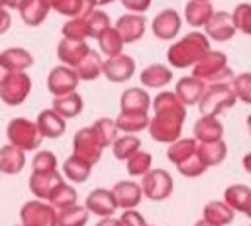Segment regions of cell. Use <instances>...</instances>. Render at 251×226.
<instances>
[{
	"mask_svg": "<svg viewBox=\"0 0 251 226\" xmlns=\"http://www.w3.org/2000/svg\"><path fill=\"white\" fill-rule=\"evenodd\" d=\"M155 118L149 120V134L159 143H173L180 140L182 124L186 118V106L175 92H161L153 100Z\"/></svg>",
	"mask_w": 251,
	"mask_h": 226,
	"instance_id": "1",
	"label": "cell"
},
{
	"mask_svg": "<svg viewBox=\"0 0 251 226\" xmlns=\"http://www.w3.org/2000/svg\"><path fill=\"white\" fill-rule=\"evenodd\" d=\"M208 51H210L208 37L204 33L192 31V33H188L186 37H182L180 41H176L169 47L167 59L173 67L184 69L188 65H196Z\"/></svg>",
	"mask_w": 251,
	"mask_h": 226,
	"instance_id": "2",
	"label": "cell"
},
{
	"mask_svg": "<svg viewBox=\"0 0 251 226\" xmlns=\"http://www.w3.org/2000/svg\"><path fill=\"white\" fill-rule=\"evenodd\" d=\"M237 96L233 86L224 85V83H214L210 86H206L200 102H198V110L202 116H216L222 114L224 110L231 108L235 104Z\"/></svg>",
	"mask_w": 251,
	"mask_h": 226,
	"instance_id": "3",
	"label": "cell"
},
{
	"mask_svg": "<svg viewBox=\"0 0 251 226\" xmlns=\"http://www.w3.org/2000/svg\"><path fill=\"white\" fill-rule=\"evenodd\" d=\"M6 136L10 145L22 149V151H35L41 145L43 136L37 130V124L27 118H14L6 126Z\"/></svg>",
	"mask_w": 251,
	"mask_h": 226,
	"instance_id": "4",
	"label": "cell"
},
{
	"mask_svg": "<svg viewBox=\"0 0 251 226\" xmlns=\"http://www.w3.org/2000/svg\"><path fill=\"white\" fill-rule=\"evenodd\" d=\"M192 77L200 79L202 83H204V81H208V83H218V81H222V79H229V77H231V71H229V67H227L226 53H222V51H208V53L194 65Z\"/></svg>",
	"mask_w": 251,
	"mask_h": 226,
	"instance_id": "5",
	"label": "cell"
},
{
	"mask_svg": "<svg viewBox=\"0 0 251 226\" xmlns=\"http://www.w3.org/2000/svg\"><path fill=\"white\" fill-rule=\"evenodd\" d=\"M57 214L49 202L33 198L20 208V226H57Z\"/></svg>",
	"mask_w": 251,
	"mask_h": 226,
	"instance_id": "6",
	"label": "cell"
},
{
	"mask_svg": "<svg viewBox=\"0 0 251 226\" xmlns=\"http://www.w3.org/2000/svg\"><path fill=\"white\" fill-rule=\"evenodd\" d=\"M31 92V79L25 71L20 73H10L6 81L0 85V98L8 106H18L22 104Z\"/></svg>",
	"mask_w": 251,
	"mask_h": 226,
	"instance_id": "7",
	"label": "cell"
},
{
	"mask_svg": "<svg viewBox=\"0 0 251 226\" xmlns=\"http://www.w3.org/2000/svg\"><path fill=\"white\" fill-rule=\"evenodd\" d=\"M102 151H104V145L100 143V140L94 134L92 126L80 128L75 134V138H73V155H76V157L84 159L86 163L94 165V163L100 161Z\"/></svg>",
	"mask_w": 251,
	"mask_h": 226,
	"instance_id": "8",
	"label": "cell"
},
{
	"mask_svg": "<svg viewBox=\"0 0 251 226\" xmlns=\"http://www.w3.org/2000/svg\"><path fill=\"white\" fill-rule=\"evenodd\" d=\"M173 179L171 175L165 171V169H151L147 175L141 177V191H143V197H147L149 200H155V202H161L165 198L171 197L173 193Z\"/></svg>",
	"mask_w": 251,
	"mask_h": 226,
	"instance_id": "9",
	"label": "cell"
},
{
	"mask_svg": "<svg viewBox=\"0 0 251 226\" xmlns=\"http://www.w3.org/2000/svg\"><path fill=\"white\" fill-rule=\"evenodd\" d=\"M78 75L75 69L67 67V65H59L55 69H51V73L47 75V90L53 96H65L76 90L78 86Z\"/></svg>",
	"mask_w": 251,
	"mask_h": 226,
	"instance_id": "10",
	"label": "cell"
},
{
	"mask_svg": "<svg viewBox=\"0 0 251 226\" xmlns=\"http://www.w3.org/2000/svg\"><path fill=\"white\" fill-rule=\"evenodd\" d=\"M84 208L90 212V214H96L100 218H110L114 216V212L118 210V204H116V198H114V193L112 189H92L88 195H86V200H84Z\"/></svg>",
	"mask_w": 251,
	"mask_h": 226,
	"instance_id": "11",
	"label": "cell"
},
{
	"mask_svg": "<svg viewBox=\"0 0 251 226\" xmlns=\"http://www.w3.org/2000/svg\"><path fill=\"white\" fill-rule=\"evenodd\" d=\"M63 175L55 169V171H31L29 175V191L33 197H37L39 200H49L51 193L61 185Z\"/></svg>",
	"mask_w": 251,
	"mask_h": 226,
	"instance_id": "12",
	"label": "cell"
},
{
	"mask_svg": "<svg viewBox=\"0 0 251 226\" xmlns=\"http://www.w3.org/2000/svg\"><path fill=\"white\" fill-rule=\"evenodd\" d=\"M133 71H135V61L129 55H124V53L106 59L104 67H102V75H106V79L112 81V83L129 81L133 77Z\"/></svg>",
	"mask_w": 251,
	"mask_h": 226,
	"instance_id": "13",
	"label": "cell"
},
{
	"mask_svg": "<svg viewBox=\"0 0 251 226\" xmlns=\"http://www.w3.org/2000/svg\"><path fill=\"white\" fill-rule=\"evenodd\" d=\"M112 193H114L118 208H122V210L137 208V204L141 202V197H143L141 185L135 183V181H118L112 187Z\"/></svg>",
	"mask_w": 251,
	"mask_h": 226,
	"instance_id": "14",
	"label": "cell"
},
{
	"mask_svg": "<svg viewBox=\"0 0 251 226\" xmlns=\"http://www.w3.org/2000/svg\"><path fill=\"white\" fill-rule=\"evenodd\" d=\"M114 29L118 31V35L122 37L124 43H133V41L141 39L145 33V18L139 14H126L122 18H118Z\"/></svg>",
	"mask_w": 251,
	"mask_h": 226,
	"instance_id": "15",
	"label": "cell"
},
{
	"mask_svg": "<svg viewBox=\"0 0 251 226\" xmlns=\"http://www.w3.org/2000/svg\"><path fill=\"white\" fill-rule=\"evenodd\" d=\"M206 35L216 39V41H227L233 37L235 33V24H233V16L227 12H214V16L210 18V22L204 26Z\"/></svg>",
	"mask_w": 251,
	"mask_h": 226,
	"instance_id": "16",
	"label": "cell"
},
{
	"mask_svg": "<svg viewBox=\"0 0 251 226\" xmlns=\"http://www.w3.org/2000/svg\"><path fill=\"white\" fill-rule=\"evenodd\" d=\"M90 53V47L86 41H75V39H61L57 45V57L63 65L75 69L86 55Z\"/></svg>",
	"mask_w": 251,
	"mask_h": 226,
	"instance_id": "17",
	"label": "cell"
},
{
	"mask_svg": "<svg viewBox=\"0 0 251 226\" xmlns=\"http://www.w3.org/2000/svg\"><path fill=\"white\" fill-rule=\"evenodd\" d=\"M35 124H37L39 134H41L43 138H51V140L61 138V136L65 134V130H67V120L61 118L53 108L41 110V112L37 114Z\"/></svg>",
	"mask_w": 251,
	"mask_h": 226,
	"instance_id": "18",
	"label": "cell"
},
{
	"mask_svg": "<svg viewBox=\"0 0 251 226\" xmlns=\"http://www.w3.org/2000/svg\"><path fill=\"white\" fill-rule=\"evenodd\" d=\"M49 8L69 18H88L96 10L94 0H45Z\"/></svg>",
	"mask_w": 251,
	"mask_h": 226,
	"instance_id": "19",
	"label": "cell"
},
{
	"mask_svg": "<svg viewBox=\"0 0 251 226\" xmlns=\"http://www.w3.org/2000/svg\"><path fill=\"white\" fill-rule=\"evenodd\" d=\"M151 29L159 39H175L180 31V16L175 10H163L155 16Z\"/></svg>",
	"mask_w": 251,
	"mask_h": 226,
	"instance_id": "20",
	"label": "cell"
},
{
	"mask_svg": "<svg viewBox=\"0 0 251 226\" xmlns=\"http://www.w3.org/2000/svg\"><path fill=\"white\" fill-rule=\"evenodd\" d=\"M192 134H194V140L198 143H212V141L222 140L224 126L216 116H202L196 120Z\"/></svg>",
	"mask_w": 251,
	"mask_h": 226,
	"instance_id": "21",
	"label": "cell"
},
{
	"mask_svg": "<svg viewBox=\"0 0 251 226\" xmlns=\"http://www.w3.org/2000/svg\"><path fill=\"white\" fill-rule=\"evenodd\" d=\"M206 90V85L196 79V77H184L176 83V88H175V94L178 96V100L184 104V106H190V104H198L202 94Z\"/></svg>",
	"mask_w": 251,
	"mask_h": 226,
	"instance_id": "22",
	"label": "cell"
},
{
	"mask_svg": "<svg viewBox=\"0 0 251 226\" xmlns=\"http://www.w3.org/2000/svg\"><path fill=\"white\" fill-rule=\"evenodd\" d=\"M0 61L10 73H20L33 65V55L24 47H8L0 53Z\"/></svg>",
	"mask_w": 251,
	"mask_h": 226,
	"instance_id": "23",
	"label": "cell"
},
{
	"mask_svg": "<svg viewBox=\"0 0 251 226\" xmlns=\"http://www.w3.org/2000/svg\"><path fill=\"white\" fill-rule=\"evenodd\" d=\"M149 94L141 88H127L120 98V112L129 114H147L149 110Z\"/></svg>",
	"mask_w": 251,
	"mask_h": 226,
	"instance_id": "24",
	"label": "cell"
},
{
	"mask_svg": "<svg viewBox=\"0 0 251 226\" xmlns=\"http://www.w3.org/2000/svg\"><path fill=\"white\" fill-rule=\"evenodd\" d=\"M25 165V151L14 147V145H4L0 147V173L4 175H18Z\"/></svg>",
	"mask_w": 251,
	"mask_h": 226,
	"instance_id": "25",
	"label": "cell"
},
{
	"mask_svg": "<svg viewBox=\"0 0 251 226\" xmlns=\"http://www.w3.org/2000/svg\"><path fill=\"white\" fill-rule=\"evenodd\" d=\"M49 6L45 0H24L20 6H18V12H20V18L24 20V24L27 26H39L47 14H49Z\"/></svg>",
	"mask_w": 251,
	"mask_h": 226,
	"instance_id": "26",
	"label": "cell"
},
{
	"mask_svg": "<svg viewBox=\"0 0 251 226\" xmlns=\"http://www.w3.org/2000/svg\"><path fill=\"white\" fill-rule=\"evenodd\" d=\"M198 149V141L194 138H180L176 141H173L167 149V159L173 163V165H180L184 163L186 159H190Z\"/></svg>",
	"mask_w": 251,
	"mask_h": 226,
	"instance_id": "27",
	"label": "cell"
},
{
	"mask_svg": "<svg viewBox=\"0 0 251 226\" xmlns=\"http://www.w3.org/2000/svg\"><path fill=\"white\" fill-rule=\"evenodd\" d=\"M82 96L78 92H71L65 96H55L53 98V110L61 116V118H76L82 112Z\"/></svg>",
	"mask_w": 251,
	"mask_h": 226,
	"instance_id": "28",
	"label": "cell"
},
{
	"mask_svg": "<svg viewBox=\"0 0 251 226\" xmlns=\"http://www.w3.org/2000/svg\"><path fill=\"white\" fill-rule=\"evenodd\" d=\"M233 216L235 212L224 202V200H210L206 206H204V214L202 218L216 224V226H227L233 222Z\"/></svg>",
	"mask_w": 251,
	"mask_h": 226,
	"instance_id": "29",
	"label": "cell"
},
{
	"mask_svg": "<svg viewBox=\"0 0 251 226\" xmlns=\"http://www.w3.org/2000/svg\"><path fill=\"white\" fill-rule=\"evenodd\" d=\"M90 171H92V165L76 155H69L63 163V175L73 183H84L90 177Z\"/></svg>",
	"mask_w": 251,
	"mask_h": 226,
	"instance_id": "30",
	"label": "cell"
},
{
	"mask_svg": "<svg viewBox=\"0 0 251 226\" xmlns=\"http://www.w3.org/2000/svg\"><path fill=\"white\" fill-rule=\"evenodd\" d=\"M184 16L188 20L190 26L194 28H200V26H206L210 22V18L214 16V10L210 6V2H202V0H192L186 4L184 8Z\"/></svg>",
	"mask_w": 251,
	"mask_h": 226,
	"instance_id": "31",
	"label": "cell"
},
{
	"mask_svg": "<svg viewBox=\"0 0 251 226\" xmlns=\"http://www.w3.org/2000/svg\"><path fill=\"white\" fill-rule=\"evenodd\" d=\"M173 73L165 65H149L145 71H141V85L149 88H163L171 83Z\"/></svg>",
	"mask_w": 251,
	"mask_h": 226,
	"instance_id": "32",
	"label": "cell"
},
{
	"mask_svg": "<svg viewBox=\"0 0 251 226\" xmlns=\"http://www.w3.org/2000/svg\"><path fill=\"white\" fill-rule=\"evenodd\" d=\"M198 155L206 167L220 165L227 157V145L224 143V140H218L212 143H198Z\"/></svg>",
	"mask_w": 251,
	"mask_h": 226,
	"instance_id": "33",
	"label": "cell"
},
{
	"mask_svg": "<svg viewBox=\"0 0 251 226\" xmlns=\"http://www.w3.org/2000/svg\"><path fill=\"white\" fill-rule=\"evenodd\" d=\"M141 149V141L135 134H124V136H118L116 141L112 143V153L116 159L120 161H127L135 151Z\"/></svg>",
	"mask_w": 251,
	"mask_h": 226,
	"instance_id": "34",
	"label": "cell"
},
{
	"mask_svg": "<svg viewBox=\"0 0 251 226\" xmlns=\"http://www.w3.org/2000/svg\"><path fill=\"white\" fill-rule=\"evenodd\" d=\"M76 200H78V195H76V189L75 187H71L69 183H61L53 193H51V197H49V204L59 212V210H65V208H71V206H75L76 204Z\"/></svg>",
	"mask_w": 251,
	"mask_h": 226,
	"instance_id": "35",
	"label": "cell"
},
{
	"mask_svg": "<svg viewBox=\"0 0 251 226\" xmlns=\"http://www.w3.org/2000/svg\"><path fill=\"white\" fill-rule=\"evenodd\" d=\"M249 198H251V189L245 187V185H229L224 191V202L233 212H243Z\"/></svg>",
	"mask_w": 251,
	"mask_h": 226,
	"instance_id": "36",
	"label": "cell"
},
{
	"mask_svg": "<svg viewBox=\"0 0 251 226\" xmlns=\"http://www.w3.org/2000/svg\"><path fill=\"white\" fill-rule=\"evenodd\" d=\"M102 67H104L102 57H100L94 49H90V53L75 67V71H76L78 79H82V81H92V79H96V77L102 75Z\"/></svg>",
	"mask_w": 251,
	"mask_h": 226,
	"instance_id": "37",
	"label": "cell"
},
{
	"mask_svg": "<svg viewBox=\"0 0 251 226\" xmlns=\"http://www.w3.org/2000/svg\"><path fill=\"white\" fill-rule=\"evenodd\" d=\"M116 128H118V132H124V134H137L143 128H149V116L120 112V116L116 118Z\"/></svg>",
	"mask_w": 251,
	"mask_h": 226,
	"instance_id": "38",
	"label": "cell"
},
{
	"mask_svg": "<svg viewBox=\"0 0 251 226\" xmlns=\"http://www.w3.org/2000/svg\"><path fill=\"white\" fill-rule=\"evenodd\" d=\"M88 216H90V212L84 206L75 204L71 208L59 210V214H57V226H86Z\"/></svg>",
	"mask_w": 251,
	"mask_h": 226,
	"instance_id": "39",
	"label": "cell"
},
{
	"mask_svg": "<svg viewBox=\"0 0 251 226\" xmlns=\"http://www.w3.org/2000/svg\"><path fill=\"white\" fill-rule=\"evenodd\" d=\"M153 157H151V153H147V151H143V149H139V151H135L127 161H126V167H127V173L131 175V177H143V175H147L153 167Z\"/></svg>",
	"mask_w": 251,
	"mask_h": 226,
	"instance_id": "40",
	"label": "cell"
},
{
	"mask_svg": "<svg viewBox=\"0 0 251 226\" xmlns=\"http://www.w3.org/2000/svg\"><path fill=\"white\" fill-rule=\"evenodd\" d=\"M92 130H94V134L98 136V140H100V143L104 145V149H106L108 145H112V143L116 141V138H118L116 120H110V118H100V120H96V122L92 124Z\"/></svg>",
	"mask_w": 251,
	"mask_h": 226,
	"instance_id": "41",
	"label": "cell"
},
{
	"mask_svg": "<svg viewBox=\"0 0 251 226\" xmlns=\"http://www.w3.org/2000/svg\"><path fill=\"white\" fill-rule=\"evenodd\" d=\"M61 31H63V37H65V39L84 41L86 37H90L86 18H71V20L63 26V29H61Z\"/></svg>",
	"mask_w": 251,
	"mask_h": 226,
	"instance_id": "42",
	"label": "cell"
},
{
	"mask_svg": "<svg viewBox=\"0 0 251 226\" xmlns=\"http://www.w3.org/2000/svg\"><path fill=\"white\" fill-rule=\"evenodd\" d=\"M98 45L102 49V53L110 57H116V55H122V47H124V41L122 37L118 35V31L114 28H110L108 31H104L100 37H98Z\"/></svg>",
	"mask_w": 251,
	"mask_h": 226,
	"instance_id": "43",
	"label": "cell"
},
{
	"mask_svg": "<svg viewBox=\"0 0 251 226\" xmlns=\"http://www.w3.org/2000/svg\"><path fill=\"white\" fill-rule=\"evenodd\" d=\"M86 22H88L90 37H96V39H98L104 31L110 29V18H108L106 12H102V10H94V12L86 18Z\"/></svg>",
	"mask_w": 251,
	"mask_h": 226,
	"instance_id": "44",
	"label": "cell"
},
{
	"mask_svg": "<svg viewBox=\"0 0 251 226\" xmlns=\"http://www.w3.org/2000/svg\"><path fill=\"white\" fill-rule=\"evenodd\" d=\"M57 155L49 149H39L31 159V171H55Z\"/></svg>",
	"mask_w": 251,
	"mask_h": 226,
	"instance_id": "45",
	"label": "cell"
},
{
	"mask_svg": "<svg viewBox=\"0 0 251 226\" xmlns=\"http://www.w3.org/2000/svg\"><path fill=\"white\" fill-rule=\"evenodd\" d=\"M178 173L180 175H184V177H200V175H204L206 173V165H204V161L200 159V155H198V149H196V153L190 157V159H186L184 163H180L178 167Z\"/></svg>",
	"mask_w": 251,
	"mask_h": 226,
	"instance_id": "46",
	"label": "cell"
},
{
	"mask_svg": "<svg viewBox=\"0 0 251 226\" xmlns=\"http://www.w3.org/2000/svg\"><path fill=\"white\" fill-rule=\"evenodd\" d=\"M233 90H235V96L237 100L245 102V104H251V73H241L233 79Z\"/></svg>",
	"mask_w": 251,
	"mask_h": 226,
	"instance_id": "47",
	"label": "cell"
},
{
	"mask_svg": "<svg viewBox=\"0 0 251 226\" xmlns=\"http://www.w3.org/2000/svg\"><path fill=\"white\" fill-rule=\"evenodd\" d=\"M231 16H233L235 29L251 35V4H239Z\"/></svg>",
	"mask_w": 251,
	"mask_h": 226,
	"instance_id": "48",
	"label": "cell"
},
{
	"mask_svg": "<svg viewBox=\"0 0 251 226\" xmlns=\"http://www.w3.org/2000/svg\"><path fill=\"white\" fill-rule=\"evenodd\" d=\"M118 220H120V226H147L145 224V218L135 208L133 210H124Z\"/></svg>",
	"mask_w": 251,
	"mask_h": 226,
	"instance_id": "49",
	"label": "cell"
},
{
	"mask_svg": "<svg viewBox=\"0 0 251 226\" xmlns=\"http://www.w3.org/2000/svg\"><path fill=\"white\" fill-rule=\"evenodd\" d=\"M122 4H124L127 10H131L133 14H141V12H145V10L149 8L151 0H122Z\"/></svg>",
	"mask_w": 251,
	"mask_h": 226,
	"instance_id": "50",
	"label": "cell"
},
{
	"mask_svg": "<svg viewBox=\"0 0 251 226\" xmlns=\"http://www.w3.org/2000/svg\"><path fill=\"white\" fill-rule=\"evenodd\" d=\"M10 28H12V16H10V10L0 8V35L6 33Z\"/></svg>",
	"mask_w": 251,
	"mask_h": 226,
	"instance_id": "51",
	"label": "cell"
},
{
	"mask_svg": "<svg viewBox=\"0 0 251 226\" xmlns=\"http://www.w3.org/2000/svg\"><path fill=\"white\" fill-rule=\"evenodd\" d=\"M94 226H120V220L114 218V216H110V218H100Z\"/></svg>",
	"mask_w": 251,
	"mask_h": 226,
	"instance_id": "52",
	"label": "cell"
},
{
	"mask_svg": "<svg viewBox=\"0 0 251 226\" xmlns=\"http://www.w3.org/2000/svg\"><path fill=\"white\" fill-rule=\"evenodd\" d=\"M243 169H245V173L251 175V151L243 155Z\"/></svg>",
	"mask_w": 251,
	"mask_h": 226,
	"instance_id": "53",
	"label": "cell"
},
{
	"mask_svg": "<svg viewBox=\"0 0 251 226\" xmlns=\"http://www.w3.org/2000/svg\"><path fill=\"white\" fill-rule=\"evenodd\" d=\"M22 2H24V0H4V8H6V10H10V8H16V10H18V6H20Z\"/></svg>",
	"mask_w": 251,
	"mask_h": 226,
	"instance_id": "54",
	"label": "cell"
},
{
	"mask_svg": "<svg viewBox=\"0 0 251 226\" xmlns=\"http://www.w3.org/2000/svg\"><path fill=\"white\" fill-rule=\"evenodd\" d=\"M8 75H10V71H8V69L2 65V61H0V85L6 81V77H8Z\"/></svg>",
	"mask_w": 251,
	"mask_h": 226,
	"instance_id": "55",
	"label": "cell"
},
{
	"mask_svg": "<svg viewBox=\"0 0 251 226\" xmlns=\"http://www.w3.org/2000/svg\"><path fill=\"white\" fill-rule=\"evenodd\" d=\"M194 226H216V224H212V222H208V220L200 218V220H196V222H194Z\"/></svg>",
	"mask_w": 251,
	"mask_h": 226,
	"instance_id": "56",
	"label": "cell"
},
{
	"mask_svg": "<svg viewBox=\"0 0 251 226\" xmlns=\"http://www.w3.org/2000/svg\"><path fill=\"white\" fill-rule=\"evenodd\" d=\"M243 214L251 218V198H249V202H247V206H245V210H243Z\"/></svg>",
	"mask_w": 251,
	"mask_h": 226,
	"instance_id": "57",
	"label": "cell"
},
{
	"mask_svg": "<svg viewBox=\"0 0 251 226\" xmlns=\"http://www.w3.org/2000/svg\"><path fill=\"white\" fill-rule=\"evenodd\" d=\"M94 2H96V6H106V4H110L114 0H94Z\"/></svg>",
	"mask_w": 251,
	"mask_h": 226,
	"instance_id": "58",
	"label": "cell"
},
{
	"mask_svg": "<svg viewBox=\"0 0 251 226\" xmlns=\"http://www.w3.org/2000/svg\"><path fill=\"white\" fill-rule=\"evenodd\" d=\"M247 130H249V136H251V114L247 116Z\"/></svg>",
	"mask_w": 251,
	"mask_h": 226,
	"instance_id": "59",
	"label": "cell"
},
{
	"mask_svg": "<svg viewBox=\"0 0 251 226\" xmlns=\"http://www.w3.org/2000/svg\"><path fill=\"white\" fill-rule=\"evenodd\" d=\"M0 8H4V0H0Z\"/></svg>",
	"mask_w": 251,
	"mask_h": 226,
	"instance_id": "60",
	"label": "cell"
},
{
	"mask_svg": "<svg viewBox=\"0 0 251 226\" xmlns=\"http://www.w3.org/2000/svg\"><path fill=\"white\" fill-rule=\"evenodd\" d=\"M202 2H210V0H202Z\"/></svg>",
	"mask_w": 251,
	"mask_h": 226,
	"instance_id": "61",
	"label": "cell"
},
{
	"mask_svg": "<svg viewBox=\"0 0 251 226\" xmlns=\"http://www.w3.org/2000/svg\"><path fill=\"white\" fill-rule=\"evenodd\" d=\"M147 226H149V224H147Z\"/></svg>",
	"mask_w": 251,
	"mask_h": 226,
	"instance_id": "62",
	"label": "cell"
},
{
	"mask_svg": "<svg viewBox=\"0 0 251 226\" xmlns=\"http://www.w3.org/2000/svg\"><path fill=\"white\" fill-rule=\"evenodd\" d=\"M249 226H251V224H249Z\"/></svg>",
	"mask_w": 251,
	"mask_h": 226,
	"instance_id": "63",
	"label": "cell"
}]
</instances>
